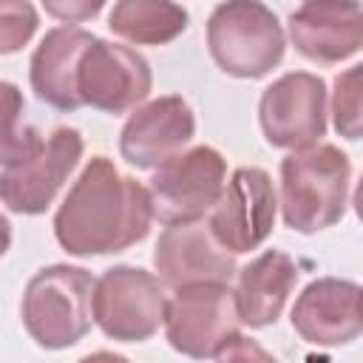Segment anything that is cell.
<instances>
[{
  "label": "cell",
  "instance_id": "4",
  "mask_svg": "<svg viewBox=\"0 0 363 363\" xmlns=\"http://www.w3.org/2000/svg\"><path fill=\"white\" fill-rule=\"evenodd\" d=\"M207 48L224 74L261 79L284 60L286 37L261 0H224L207 20Z\"/></svg>",
  "mask_w": 363,
  "mask_h": 363
},
{
  "label": "cell",
  "instance_id": "12",
  "mask_svg": "<svg viewBox=\"0 0 363 363\" xmlns=\"http://www.w3.org/2000/svg\"><path fill=\"white\" fill-rule=\"evenodd\" d=\"M153 267L159 281L173 289L204 281L230 284L235 275V255L221 247L201 216L190 221H173L159 233L153 247Z\"/></svg>",
  "mask_w": 363,
  "mask_h": 363
},
{
  "label": "cell",
  "instance_id": "19",
  "mask_svg": "<svg viewBox=\"0 0 363 363\" xmlns=\"http://www.w3.org/2000/svg\"><path fill=\"white\" fill-rule=\"evenodd\" d=\"M43 145L37 128L26 119V99L14 82L0 79V164L14 167L28 162Z\"/></svg>",
  "mask_w": 363,
  "mask_h": 363
},
{
  "label": "cell",
  "instance_id": "1",
  "mask_svg": "<svg viewBox=\"0 0 363 363\" xmlns=\"http://www.w3.org/2000/svg\"><path fill=\"white\" fill-rule=\"evenodd\" d=\"M153 224L145 184L122 176L108 156H94L54 216V235L68 255H111L139 244Z\"/></svg>",
  "mask_w": 363,
  "mask_h": 363
},
{
  "label": "cell",
  "instance_id": "6",
  "mask_svg": "<svg viewBox=\"0 0 363 363\" xmlns=\"http://www.w3.org/2000/svg\"><path fill=\"white\" fill-rule=\"evenodd\" d=\"M164 284L142 267H111L94 286V320L116 343L150 340L164 323Z\"/></svg>",
  "mask_w": 363,
  "mask_h": 363
},
{
  "label": "cell",
  "instance_id": "18",
  "mask_svg": "<svg viewBox=\"0 0 363 363\" xmlns=\"http://www.w3.org/2000/svg\"><path fill=\"white\" fill-rule=\"evenodd\" d=\"M187 26V9L173 0H116L108 17V28L133 45H167Z\"/></svg>",
  "mask_w": 363,
  "mask_h": 363
},
{
  "label": "cell",
  "instance_id": "15",
  "mask_svg": "<svg viewBox=\"0 0 363 363\" xmlns=\"http://www.w3.org/2000/svg\"><path fill=\"white\" fill-rule=\"evenodd\" d=\"M292 329L312 346H343L363 332L360 286L346 278H315L292 306Z\"/></svg>",
  "mask_w": 363,
  "mask_h": 363
},
{
  "label": "cell",
  "instance_id": "20",
  "mask_svg": "<svg viewBox=\"0 0 363 363\" xmlns=\"http://www.w3.org/2000/svg\"><path fill=\"white\" fill-rule=\"evenodd\" d=\"M332 116L335 130L343 139H360V65H352L343 74H337L332 94Z\"/></svg>",
  "mask_w": 363,
  "mask_h": 363
},
{
  "label": "cell",
  "instance_id": "5",
  "mask_svg": "<svg viewBox=\"0 0 363 363\" xmlns=\"http://www.w3.org/2000/svg\"><path fill=\"white\" fill-rule=\"evenodd\" d=\"M241 326L244 323L230 284H187L179 286L173 298H167L164 335L167 343L184 357L227 360L244 337Z\"/></svg>",
  "mask_w": 363,
  "mask_h": 363
},
{
  "label": "cell",
  "instance_id": "13",
  "mask_svg": "<svg viewBox=\"0 0 363 363\" xmlns=\"http://www.w3.org/2000/svg\"><path fill=\"white\" fill-rule=\"evenodd\" d=\"M196 133V113L187 99L170 94L136 108L119 133V153L139 170H153L184 150Z\"/></svg>",
  "mask_w": 363,
  "mask_h": 363
},
{
  "label": "cell",
  "instance_id": "3",
  "mask_svg": "<svg viewBox=\"0 0 363 363\" xmlns=\"http://www.w3.org/2000/svg\"><path fill=\"white\" fill-rule=\"evenodd\" d=\"M96 278L85 267H43L23 292L20 318L31 340L43 349H68L79 343L94 323Z\"/></svg>",
  "mask_w": 363,
  "mask_h": 363
},
{
  "label": "cell",
  "instance_id": "7",
  "mask_svg": "<svg viewBox=\"0 0 363 363\" xmlns=\"http://www.w3.org/2000/svg\"><path fill=\"white\" fill-rule=\"evenodd\" d=\"M227 182V162L210 145L179 150L153 167L147 193L153 218L162 224L201 218L218 201Z\"/></svg>",
  "mask_w": 363,
  "mask_h": 363
},
{
  "label": "cell",
  "instance_id": "10",
  "mask_svg": "<svg viewBox=\"0 0 363 363\" xmlns=\"http://www.w3.org/2000/svg\"><path fill=\"white\" fill-rule=\"evenodd\" d=\"M275 213L278 196L269 173L261 167H238L230 182H224V190L213 204L207 224L221 247L238 255L258 250L269 238Z\"/></svg>",
  "mask_w": 363,
  "mask_h": 363
},
{
  "label": "cell",
  "instance_id": "11",
  "mask_svg": "<svg viewBox=\"0 0 363 363\" xmlns=\"http://www.w3.org/2000/svg\"><path fill=\"white\" fill-rule=\"evenodd\" d=\"M82 136L77 128H57L43 139L40 150L14 167L0 170V204L20 216L45 213L60 187L82 159Z\"/></svg>",
  "mask_w": 363,
  "mask_h": 363
},
{
  "label": "cell",
  "instance_id": "8",
  "mask_svg": "<svg viewBox=\"0 0 363 363\" xmlns=\"http://www.w3.org/2000/svg\"><path fill=\"white\" fill-rule=\"evenodd\" d=\"M258 122L272 147L298 150L326 133V82L309 71L278 77L258 102Z\"/></svg>",
  "mask_w": 363,
  "mask_h": 363
},
{
  "label": "cell",
  "instance_id": "22",
  "mask_svg": "<svg viewBox=\"0 0 363 363\" xmlns=\"http://www.w3.org/2000/svg\"><path fill=\"white\" fill-rule=\"evenodd\" d=\"M102 6H105V0H43L45 14H51L54 20L68 23V26L94 20L102 11Z\"/></svg>",
  "mask_w": 363,
  "mask_h": 363
},
{
  "label": "cell",
  "instance_id": "14",
  "mask_svg": "<svg viewBox=\"0 0 363 363\" xmlns=\"http://www.w3.org/2000/svg\"><path fill=\"white\" fill-rule=\"evenodd\" d=\"M289 40L301 57L335 65L363 48L360 0H306L286 20Z\"/></svg>",
  "mask_w": 363,
  "mask_h": 363
},
{
  "label": "cell",
  "instance_id": "17",
  "mask_svg": "<svg viewBox=\"0 0 363 363\" xmlns=\"http://www.w3.org/2000/svg\"><path fill=\"white\" fill-rule=\"evenodd\" d=\"M298 281V264L281 250H264L238 272L235 306L241 323L250 329L272 326Z\"/></svg>",
  "mask_w": 363,
  "mask_h": 363
},
{
  "label": "cell",
  "instance_id": "21",
  "mask_svg": "<svg viewBox=\"0 0 363 363\" xmlns=\"http://www.w3.org/2000/svg\"><path fill=\"white\" fill-rule=\"evenodd\" d=\"M40 14L28 0H0V54H17L34 37Z\"/></svg>",
  "mask_w": 363,
  "mask_h": 363
},
{
  "label": "cell",
  "instance_id": "2",
  "mask_svg": "<svg viewBox=\"0 0 363 363\" xmlns=\"http://www.w3.org/2000/svg\"><path fill=\"white\" fill-rule=\"evenodd\" d=\"M352 164L329 142L292 150L281 162V216L295 233L312 235L346 216Z\"/></svg>",
  "mask_w": 363,
  "mask_h": 363
},
{
  "label": "cell",
  "instance_id": "16",
  "mask_svg": "<svg viewBox=\"0 0 363 363\" xmlns=\"http://www.w3.org/2000/svg\"><path fill=\"white\" fill-rule=\"evenodd\" d=\"M94 34L79 26H57L40 40L28 65L31 91L37 94V99L57 111L82 108L77 94V68Z\"/></svg>",
  "mask_w": 363,
  "mask_h": 363
},
{
  "label": "cell",
  "instance_id": "9",
  "mask_svg": "<svg viewBox=\"0 0 363 363\" xmlns=\"http://www.w3.org/2000/svg\"><path fill=\"white\" fill-rule=\"evenodd\" d=\"M153 74L147 60L119 43L94 37L77 68V94L82 105L105 113H125L147 99Z\"/></svg>",
  "mask_w": 363,
  "mask_h": 363
},
{
  "label": "cell",
  "instance_id": "23",
  "mask_svg": "<svg viewBox=\"0 0 363 363\" xmlns=\"http://www.w3.org/2000/svg\"><path fill=\"white\" fill-rule=\"evenodd\" d=\"M9 247H11V224H9V218L0 213V258L9 252Z\"/></svg>",
  "mask_w": 363,
  "mask_h": 363
}]
</instances>
